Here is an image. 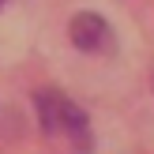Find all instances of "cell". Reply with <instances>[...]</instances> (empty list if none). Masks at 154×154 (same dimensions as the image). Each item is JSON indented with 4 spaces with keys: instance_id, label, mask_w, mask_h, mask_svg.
Returning <instances> with one entry per match:
<instances>
[{
    "instance_id": "1",
    "label": "cell",
    "mask_w": 154,
    "mask_h": 154,
    "mask_svg": "<svg viewBox=\"0 0 154 154\" xmlns=\"http://www.w3.org/2000/svg\"><path fill=\"white\" fill-rule=\"evenodd\" d=\"M38 105V120H42V132L49 139L68 143L75 154H90L94 150V135H90V120L79 105L72 102L68 94H60L57 87H45L34 94Z\"/></svg>"
},
{
    "instance_id": "3",
    "label": "cell",
    "mask_w": 154,
    "mask_h": 154,
    "mask_svg": "<svg viewBox=\"0 0 154 154\" xmlns=\"http://www.w3.org/2000/svg\"><path fill=\"white\" fill-rule=\"evenodd\" d=\"M4 4H8V0H0V8H4Z\"/></svg>"
},
{
    "instance_id": "2",
    "label": "cell",
    "mask_w": 154,
    "mask_h": 154,
    "mask_svg": "<svg viewBox=\"0 0 154 154\" xmlns=\"http://www.w3.org/2000/svg\"><path fill=\"white\" fill-rule=\"evenodd\" d=\"M68 34H72V45L83 53H109L113 49V30L102 15L94 11H79L72 23H68Z\"/></svg>"
}]
</instances>
